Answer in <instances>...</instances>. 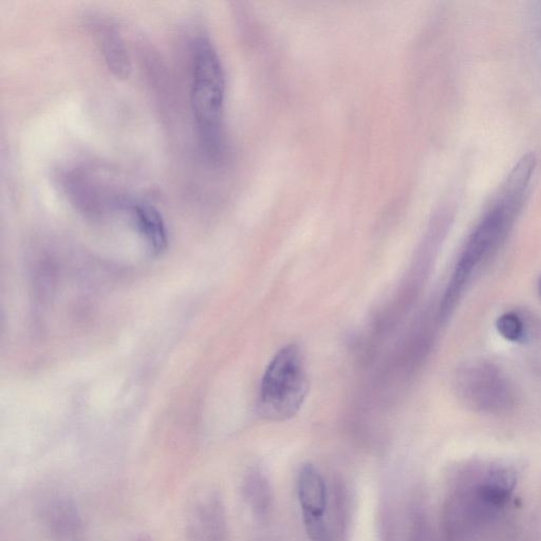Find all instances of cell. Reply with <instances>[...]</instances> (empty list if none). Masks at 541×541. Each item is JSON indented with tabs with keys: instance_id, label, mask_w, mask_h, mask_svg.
<instances>
[{
	"instance_id": "cell-5",
	"label": "cell",
	"mask_w": 541,
	"mask_h": 541,
	"mask_svg": "<svg viewBox=\"0 0 541 541\" xmlns=\"http://www.w3.org/2000/svg\"><path fill=\"white\" fill-rule=\"evenodd\" d=\"M296 493L303 520L322 519L328 515L330 490L324 476L313 464L304 465L298 473Z\"/></svg>"
},
{
	"instance_id": "cell-6",
	"label": "cell",
	"mask_w": 541,
	"mask_h": 541,
	"mask_svg": "<svg viewBox=\"0 0 541 541\" xmlns=\"http://www.w3.org/2000/svg\"><path fill=\"white\" fill-rule=\"evenodd\" d=\"M128 208L149 250L161 254L167 247V232L159 211L144 202H133Z\"/></svg>"
},
{
	"instance_id": "cell-10",
	"label": "cell",
	"mask_w": 541,
	"mask_h": 541,
	"mask_svg": "<svg viewBox=\"0 0 541 541\" xmlns=\"http://www.w3.org/2000/svg\"><path fill=\"white\" fill-rule=\"evenodd\" d=\"M496 327L501 337L512 343H519L527 337L526 323L516 312L499 316Z\"/></svg>"
},
{
	"instance_id": "cell-9",
	"label": "cell",
	"mask_w": 541,
	"mask_h": 541,
	"mask_svg": "<svg viewBox=\"0 0 541 541\" xmlns=\"http://www.w3.org/2000/svg\"><path fill=\"white\" fill-rule=\"evenodd\" d=\"M46 521L50 532L62 540L76 536L81 527L77 509L64 500L50 503L46 511Z\"/></svg>"
},
{
	"instance_id": "cell-12",
	"label": "cell",
	"mask_w": 541,
	"mask_h": 541,
	"mask_svg": "<svg viewBox=\"0 0 541 541\" xmlns=\"http://www.w3.org/2000/svg\"><path fill=\"white\" fill-rule=\"evenodd\" d=\"M530 15L533 27L541 34V3L533 4Z\"/></svg>"
},
{
	"instance_id": "cell-3",
	"label": "cell",
	"mask_w": 541,
	"mask_h": 541,
	"mask_svg": "<svg viewBox=\"0 0 541 541\" xmlns=\"http://www.w3.org/2000/svg\"><path fill=\"white\" fill-rule=\"evenodd\" d=\"M309 391L303 352L297 345L279 350L261 381L258 413L272 422L293 418L302 408Z\"/></svg>"
},
{
	"instance_id": "cell-1",
	"label": "cell",
	"mask_w": 541,
	"mask_h": 541,
	"mask_svg": "<svg viewBox=\"0 0 541 541\" xmlns=\"http://www.w3.org/2000/svg\"><path fill=\"white\" fill-rule=\"evenodd\" d=\"M536 163L533 154L521 157L502 183L490 209L466 239L439 306L440 324L451 319L473 278L489 263L511 234L524 208Z\"/></svg>"
},
{
	"instance_id": "cell-13",
	"label": "cell",
	"mask_w": 541,
	"mask_h": 541,
	"mask_svg": "<svg viewBox=\"0 0 541 541\" xmlns=\"http://www.w3.org/2000/svg\"><path fill=\"white\" fill-rule=\"evenodd\" d=\"M135 541H152V540L147 537L142 536V537L137 538Z\"/></svg>"
},
{
	"instance_id": "cell-7",
	"label": "cell",
	"mask_w": 541,
	"mask_h": 541,
	"mask_svg": "<svg viewBox=\"0 0 541 541\" xmlns=\"http://www.w3.org/2000/svg\"><path fill=\"white\" fill-rule=\"evenodd\" d=\"M242 497L252 514L265 519L272 507V492L268 478L259 469H251L242 481Z\"/></svg>"
},
{
	"instance_id": "cell-2",
	"label": "cell",
	"mask_w": 541,
	"mask_h": 541,
	"mask_svg": "<svg viewBox=\"0 0 541 541\" xmlns=\"http://www.w3.org/2000/svg\"><path fill=\"white\" fill-rule=\"evenodd\" d=\"M226 77L217 50L205 36L194 42L191 103L205 155L221 160L225 149Z\"/></svg>"
},
{
	"instance_id": "cell-11",
	"label": "cell",
	"mask_w": 541,
	"mask_h": 541,
	"mask_svg": "<svg viewBox=\"0 0 541 541\" xmlns=\"http://www.w3.org/2000/svg\"><path fill=\"white\" fill-rule=\"evenodd\" d=\"M383 541H403V535H400L399 529L394 525H383Z\"/></svg>"
},
{
	"instance_id": "cell-14",
	"label": "cell",
	"mask_w": 541,
	"mask_h": 541,
	"mask_svg": "<svg viewBox=\"0 0 541 541\" xmlns=\"http://www.w3.org/2000/svg\"><path fill=\"white\" fill-rule=\"evenodd\" d=\"M540 289H541V284H540Z\"/></svg>"
},
{
	"instance_id": "cell-8",
	"label": "cell",
	"mask_w": 541,
	"mask_h": 541,
	"mask_svg": "<svg viewBox=\"0 0 541 541\" xmlns=\"http://www.w3.org/2000/svg\"><path fill=\"white\" fill-rule=\"evenodd\" d=\"M100 42L103 57L108 69L119 79H126L132 72V63L120 33L114 27L100 30Z\"/></svg>"
},
{
	"instance_id": "cell-4",
	"label": "cell",
	"mask_w": 541,
	"mask_h": 541,
	"mask_svg": "<svg viewBox=\"0 0 541 541\" xmlns=\"http://www.w3.org/2000/svg\"><path fill=\"white\" fill-rule=\"evenodd\" d=\"M459 400L474 412L507 414L517 403L515 387L505 372L487 361L464 364L455 377Z\"/></svg>"
}]
</instances>
